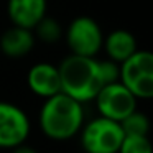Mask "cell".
<instances>
[{"label":"cell","mask_w":153,"mask_h":153,"mask_svg":"<svg viewBox=\"0 0 153 153\" xmlns=\"http://www.w3.org/2000/svg\"><path fill=\"white\" fill-rule=\"evenodd\" d=\"M48 0H8L7 13L17 27L33 30L35 25L46 15Z\"/></svg>","instance_id":"9c48e42d"},{"label":"cell","mask_w":153,"mask_h":153,"mask_svg":"<svg viewBox=\"0 0 153 153\" xmlns=\"http://www.w3.org/2000/svg\"><path fill=\"white\" fill-rule=\"evenodd\" d=\"M102 50L105 51L107 58L115 63H122L127 58H130L137 50V40L130 31L127 30H114L107 36H104Z\"/></svg>","instance_id":"8fae6325"},{"label":"cell","mask_w":153,"mask_h":153,"mask_svg":"<svg viewBox=\"0 0 153 153\" xmlns=\"http://www.w3.org/2000/svg\"><path fill=\"white\" fill-rule=\"evenodd\" d=\"M35 38H38L40 41L43 43H48V45H54L63 38V27L61 23L53 17H48L45 15L36 25H35Z\"/></svg>","instance_id":"7c38bea8"},{"label":"cell","mask_w":153,"mask_h":153,"mask_svg":"<svg viewBox=\"0 0 153 153\" xmlns=\"http://www.w3.org/2000/svg\"><path fill=\"white\" fill-rule=\"evenodd\" d=\"M81 146L86 153H117L123 140V130L120 122L99 115L82 125Z\"/></svg>","instance_id":"277c9868"},{"label":"cell","mask_w":153,"mask_h":153,"mask_svg":"<svg viewBox=\"0 0 153 153\" xmlns=\"http://www.w3.org/2000/svg\"><path fill=\"white\" fill-rule=\"evenodd\" d=\"M117 153H153L148 135H123Z\"/></svg>","instance_id":"5bb4252c"},{"label":"cell","mask_w":153,"mask_h":153,"mask_svg":"<svg viewBox=\"0 0 153 153\" xmlns=\"http://www.w3.org/2000/svg\"><path fill=\"white\" fill-rule=\"evenodd\" d=\"M61 79V92L79 102H91L104 86L99 76L96 58L73 54L66 56L58 66Z\"/></svg>","instance_id":"7a4b0ae2"},{"label":"cell","mask_w":153,"mask_h":153,"mask_svg":"<svg viewBox=\"0 0 153 153\" xmlns=\"http://www.w3.org/2000/svg\"><path fill=\"white\" fill-rule=\"evenodd\" d=\"M12 153H38V152L33 148V146L22 143V145H18V146H15V148H12Z\"/></svg>","instance_id":"2e32d148"},{"label":"cell","mask_w":153,"mask_h":153,"mask_svg":"<svg viewBox=\"0 0 153 153\" xmlns=\"http://www.w3.org/2000/svg\"><path fill=\"white\" fill-rule=\"evenodd\" d=\"M30 119L23 109L12 102L0 100V148H15L27 142Z\"/></svg>","instance_id":"52a82bcc"},{"label":"cell","mask_w":153,"mask_h":153,"mask_svg":"<svg viewBox=\"0 0 153 153\" xmlns=\"http://www.w3.org/2000/svg\"><path fill=\"white\" fill-rule=\"evenodd\" d=\"M64 40L73 54L96 58L104 45L100 25L91 17H77L64 30Z\"/></svg>","instance_id":"5b68a950"},{"label":"cell","mask_w":153,"mask_h":153,"mask_svg":"<svg viewBox=\"0 0 153 153\" xmlns=\"http://www.w3.org/2000/svg\"><path fill=\"white\" fill-rule=\"evenodd\" d=\"M120 82L138 100L153 97V54L146 50H137L120 63Z\"/></svg>","instance_id":"3957f363"},{"label":"cell","mask_w":153,"mask_h":153,"mask_svg":"<svg viewBox=\"0 0 153 153\" xmlns=\"http://www.w3.org/2000/svg\"><path fill=\"white\" fill-rule=\"evenodd\" d=\"M94 102L97 105L99 115L115 122H122L128 114L137 109L138 99L120 81H117L100 87L97 96L94 97Z\"/></svg>","instance_id":"8992f818"},{"label":"cell","mask_w":153,"mask_h":153,"mask_svg":"<svg viewBox=\"0 0 153 153\" xmlns=\"http://www.w3.org/2000/svg\"><path fill=\"white\" fill-rule=\"evenodd\" d=\"M99 64V76L102 84H110V82H117L120 79V64L115 63L112 59H102V61H97Z\"/></svg>","instance_id":"9a60e30c"},{"label":"cell","mask_w":153,"mask_h":153,"mask_svg":"<svg viewBox=\"0 0 153 153\" xmlns=\"http://www.w3.org/2000/svg\"><path fill=\"white\" fill-rule=\"evenodd\" d=\"M35 41L36 38H35L33 30L13 25L0 36V51L7 58L20 59L35 48Z\"/></svg>","instance_id":"30bf717a"},{"label":"cell","mask_w":153,"mask_h":153,"mask_svg":"<svg viewBox=\"0 0 153 153\" xmlns=\"http://www.w3.org/2000/svg\"><path fill=\"white\" fill-rule=\"evenodd\" d=\"M28 89L35 96L46 99L61 92V79L58 66L51 63H36L30 68L27 74Z\"/></svg>","instance_id":"ba28073f"},{"label":"cell","mask_w":153,"mask_h":153,"mask_svg":"<svg viewBox=\"0 0 153 153\" xmlns=\"http://www.w3.org/2000/svg\"><path fill=\"white\" fill-rule=\"evenodd\" d=\"M125 135H148L150 132V119L143 112L133 110L120 122Z\"/></svg>","instance_id":"4fadbf2b"},{"label":"cell","mask_w":153,"mask_h":153,"mask_svg":"<svg viewBox=\"0 0 153 153\" xmlns=\"http://www.w3.org/2000/svg\"><path fill=\"white\" fill-rule=\"evenodd\" d=\"M40 128L48 138L54 142H66L79 133L84 125L82 102L58 92L46 97L38 117Z\"/></svg>","instance_id":"6da1fadb"}]
</instances>
